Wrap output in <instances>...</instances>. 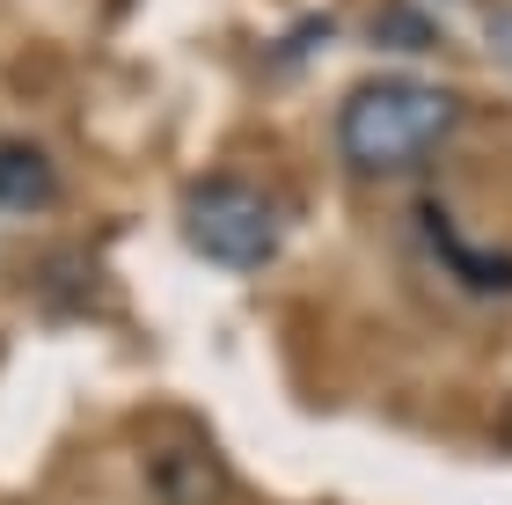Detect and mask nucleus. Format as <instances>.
<instances>
[{"label": "nucleus", "mask_w": 512, "mask_h": 505, "mask_svg": "<svg viewBox=\"0 0 512 505\" xmlns=\"http://www.w3.org/2000/svg\"><path fill=\"white\" fill-rule=\"evenodd\" d=\"M183 242L220 271H264L286 242V220L249 176H198L183 191Z\"/></svg>", "instance_id": "obj_2"}, {"label": "nucleus", "mask_w": 512, "mask_h": 505, "mask_svg": "<svg viewBox=\"0 0 512 505\" xmlns=\"http://www.w3.org/2000/svg\"><path fill=\"white\" fill-rule=\"evenodd\" d=\"M381 44H410V52H432L439 44V30H432V15L425 8H403V0H388L381 8V30H374Z\"/></svg>", "instance_id": "obj_5"}, {"label": "nucleus", "mask_w": 512, "mask_h": 505, "mask_svg": "<svg viewBox=\"0 0 512 505\" xmlns=\"http://www.w3.org/2000/svg\"><path fill=\"white\" fill-rule=\"evenodd\" d=\"M461 125H469V103L454 88L410 81V74H374L337 103V154L352 176L388 183V176H417L425 162H439Z\"/></svg>", "instance_id": "obj_1"}, {"label": "nucleus", "mask_w": 512, "mask_h": 505, "mask_svg": "<svg viewBox=\"0 0 512 505\" xmlns=\"http://www.w3.org/2000/svg\"><path fill=\"white\" fill-rule=\"evenodd\" d=\"M59 198V169L37 140H0V213H44Z\"/></svg>", "instance_id": "obj_4"}, {"label": "nucleus", "mask_w": 512, "mask_h": 505, "mask_svg": "<svg viewBox=\"0 0 512 505\" xmlns=\"http://www.w3.org/2000/svg\"><path fill=\"white\" fill-rule=\"evenodd\" d=\"M139 469H147V491L161 505H220L227 491V462L213 454L205 432H154L147 454H139Z\"/></svg>", "instance_id": "obj_3"}]
</instances>
